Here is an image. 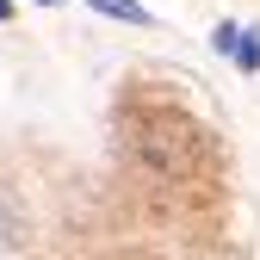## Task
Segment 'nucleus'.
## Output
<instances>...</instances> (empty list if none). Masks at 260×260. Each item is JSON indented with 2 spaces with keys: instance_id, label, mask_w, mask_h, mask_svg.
I'll list each match as a JSON object with an SVG mask.
<instances>
[{
  "instance_id": "nucleus-1",
  "label": "nucleus",
  "mask_w": 260,
  "mask_h": 260,
  "mask_svg": "<svg viewBox=\"0 0 260 260\" xmlns=\"http://www.w3.org/2000/svg\"><path fill=\"white\" fill-rule=\"evenodd\" d=\"M137 155L155 174H192L199 168V155L186 149V130L168 124V118H137Z\"/></svg>"
},
{
  "instance_id": "nucleus-2",
  "label": "nucleus",
  "mask_w": 260,
  "mask_h": 260,
  "mask_svg": "<svg viewBox=\"0 0 260 260\" xmlns=\"http://www.w3.org/2000/svg\"><path fill=\"white\" fill-rule=\"evenodd\" d=\"M87 7H100L106 19H124V25H149V13L137 7V0H87Z\"/></svg>"
},
{
  "instance_id": "nucleus-3",
  "label": "nucleus",
  "mask_w": 260,
  "mask_h": 260,
  "mask_svg": "<svg viewBox=\"0 0 260 260\" xmlns=\"http://www.w3.org/2000/svg\"><path fill=\"white\" fill-rule=\"evenodd\" d=\"M230 56L254 75V69H260V31H236V50H230Z\"/></svg>"
},
{
  "instance_id": "nucleus-4",
  "label": "nucleus",
  "mask_w": 260,
  "mask_h": 260,
  "mask_svg": "<svg viewBox=\"0 0 260 260\" xmlns=\"http://www.w3.org/2000/svg\"><path fill=\"white\" fill-rule=\"evenodd\" d=\"M7 19H13V0H0V25H7Z\"/></svg>"
}]
</instances>
